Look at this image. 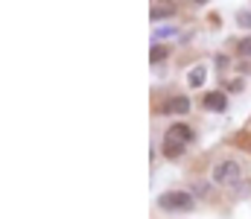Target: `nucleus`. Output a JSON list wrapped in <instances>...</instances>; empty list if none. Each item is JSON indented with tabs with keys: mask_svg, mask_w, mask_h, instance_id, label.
Listing matches in <instances>:
<instances>
[{
	"mask_svg": "<svg viewBox=\"0 0 251 219\" xmlns=\"http://www.w3.org/2000/svg\"><path fill=\"white\" fill-rule=\"evenodd\" d=\"M176 35H178V26H170V24H167V26H158L152 38H155V44H158V41H164V38H176Z\"/></svg>",
	"mask_w": 251,
	"mask_h": 219,
	"instance_id": "0eeeda50",
	"label": "nucleus"
},
{
	"mask_svg": "<svg viewBox=\"0 0 251 219\" xmlns=\"http://www.w3.org/2000/svg\"><path fill=\"white\" fill-rule=\"evenodd\" d=\"M204 76H207V71H204L201 65L190 68V73H187V85H190V88H201V85H204Z\"/></svg>",
	"mask_w": 251,
	"mask_h": 219,
	"instance_id": "39448f33",
	"label": "nucleus"
},
{
	"mask_svg": "<svg viewBox=\"0 0 251 219\" xmlns=\"http://www.w3.org/2000/svg\"><path fill=\"white\" fill-rule=\"evenodd\" d=\"M237 24H240L243 29H249L251 26V9H240V12H237Z\"/></svg>",
	"mask_w": 251,
	"mask_h": 219,
	"instance_id": "9b49d317",
	"label": "nucleus"
},
{
	"mask_svg": "<svg viewBox=\"0 0 251 219\" xmlns=\"http://www.w3.org/2000/svg\"><path fill=\"white\" fill-rule=\"evenodd\" d=\"M167 111L187 114V111H190V99H187V97H176V99H170V102H167Z\"/></svg>",
	"mask_w": 251,
	"mask_h": 219,
	"instance_id": "423d86ee",
	"label": "nucleus"
},
{
	"mask_svg": "<svg viewBox=\"0 0 251 219\" xmlns=\"http://www.w3.org/2000/svg\"><path fill=\"white\" fill-rule=\"evenodd\" d=\"M213 184H222V187H234L237 181H240V175H243V167L234 161V158H222V161H216L213 164Z\"/></svg>",
	"mask_w": 251,
	"mask_h": 219,
	"instance_id": "f03ea898",
	"label": "nucleus"
},
{
	"mask_svg": "<svg viewBox=\"0 0 251 219\" xmlns=\"http://www.w3.org/2000/svg\"><path fill=\"white\" fill-rule=\"evenodd\" d=\"M193 3H207V0H193Z\"/></svg>",
	"mask_w": 251,
	"mask_h": 219,
	"instance_id": "ddd939ff",
	"label": "nucleus"
},
{
	"mask_svg": "<svg viewBox=\"0 0 251 219\" xmlns=\"http://www.w3.org/2000/svg\"><path fill=\"white\" fill-rule=\"evenodd\" d=\"M164 59H167V47H164V44H152L149 62H152V65H158V62H164Z\"/></svg>",
	"mask_w": 251,
	"mask_h": 219,
	"instance_id": "6e6552de",
	"label": "nucleus"
},
{
	"mask_svg": "<svg viewBox=\"0 0 251 219\" xmlns=\"http://www.w3.org/2000/svg\"><path fill=\"white\" fill-rule=\"evenodd\" d=\"M190 141H193V132H190L184 123H176V126H170V129H167V135H164V155H167L170 161L181 158Z\"/></svg>",
	"mask_w": 251,
	"mask_h": 219,
	"instance_id": "f257e3e1",
	"label": "nucleus"
},
{
	"mask_svg": "<svg viewBox=\"0 0 251 219\" xmlns=\"http://www.w3.org/2000/svg\"><path fill=\"white\" fill-rule=\"evenodd\" d=\"M170 15H176L173 6H158V9H152V21H161V18H170Z\"/></svg>",
	"mask_w": 251,
	"mask_h": 219,
	"instance_id": "9d476101",
	"label": "nucleus"
},
{
	"mask_svg": "<svg viewBox=\"0 0 251 219\" xmlns=\"http://www.w3.org/2000/svg\"><path fill=\"white\" fill-rule=\"evenodd\" d=\"M204 108H210V111H225L228 108V97L225 94H207V99H204Z\"/></svg>",
	"mask_w": 251,
	"mask_h": 219,
	"instance_id": "20e7f679",
	"label": "nucleus"
},
{
	"mask_svg": "<svg viewBox=\"0 0 251 219\" xmlns=\"http://www.w3.org/2000/svg\"><path fill=\"white\" fill-rule=\"evenodd\" d=\"M158 205H161L164 211H170V214H176V211H190V208H193V196L184 193V190H170V193H164V196L158 199Z\"/></svg>",
	"mask_w": 251,
	"mask_h": 219,
	"instance_id": "7ed1b4c3",
	"label": "nucleus"
},
{
	"mask_svg": "<svg viewBox=\"0 0 251 219\" xmlns=\"http://www.w3.org/2000/svg\"><path fill=\"white\" fill-rule=\"evenodd\" d=\"M240 53L251 59V38H243V41H240Z\"/></svg>",
	"mask_w": 251,
	"mask_h": 219,
	"instance_id": "f8f14e48",
	"label": "nucleus"
},
{
	"mask_svg": "<svg viewBox=\"0 0 251 219\" xmlns=\"http://www.w3.org/2000/svg\"><path fill=\"white\" fill-rule=\"evenodd\" d=\"M234 196L237 199H251V181H237L234 184Z\"/></svg>",
	"mask_w": 251,
	"mask_h": 219,
	"instance_id": "1a4fd4ad",
	"label": "nucleus"
}]
</instances>
